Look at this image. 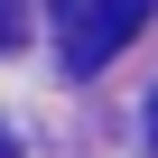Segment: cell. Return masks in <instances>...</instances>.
<instances>
[{
	"label": "cell",
	"mask_w": 158,
	"mask_h": 158,
	"mask_svg": "<svg viewBox=\"0 0 158 158\" xmlns=\"http://www.w3.org/2000/svg\"><path fill=\"white\" fill-rule=\"evenodd\" d=\"M158 0H65V74H102L139 28H149Z\"/></svg>",
	"instance_id": "1"
},
{
	"label": "cell",
	"mask_w": 158,
	"mask_h": 158,
	"mask_svg": "<svg viewBox=\"0 0 158 158\" xmlns=\"http://www.w3.org/2000/svg\"><path fill=\"white\" fill-rule=\"evenodd\" d=\"M0 47H19V0H0Z\"/></svg>",
	"instance_id": "2"
},
{
	"label": "cell",
	"mask_w": 158,
	"mask_h": 158,
	"mask_svg": "<svg viewBox=\"0 0 158 158\" xmlns=\"http://www.w3.org/2000/svg\"><path fill=\"white\" fill-rule=\"evenodd\" d=\"M149 139H158V102H149Z\"/></svg>",
	"instance_id": "3"
},
{
	"label": "cell",
	"mask_w": 158,
	"mask_h": 158,
	"mask_svg": "<svg viewBox=\"0 0 158 158\" xmlns=\"http://www.w3.org/2000/svg\"><path fill=\"white\" fill-rule=\"evenodd\" d=\"M0 158H10V139H0Z\"/></svg>",
	"instance_id": "4"
}]
</instances>
